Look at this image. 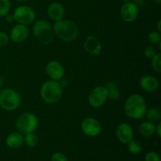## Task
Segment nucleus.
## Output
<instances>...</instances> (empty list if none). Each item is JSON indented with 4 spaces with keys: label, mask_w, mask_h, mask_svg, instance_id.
<instances>
[{
    "label": "nucleus",
    "mask_w": 161,
    "mask_h": 161,
    "mask_svg": "<svg viewBox=\"0 0 161 161\" xmlns=\"http://www.w3.org/2000/svg\"><path fill=\"white\" fill-rule=\"evenodd\" d=\"M51 161H69V159L62 153L57 152L52 155Z\"/></svg>",
    "instance_id": "cd10ccee"
},
{
    "label": "nucleus",
    "mask_w": 161,
    "mask_h": 161,
    "mask_svg": "<svg viewBox=\"0 0 161 161\" xmlns=\"http://www.w3.org/2000/svg\"><path fill=\"white\" fill-rule=\"evenodd\" d=\"M161 20H159L158 22H157V30H158L159 32H161Z\"/></svg>",
    "instance_id": "2f4dec72"
},
{
    "label": "nucleus",
    "mask_w": 161,
    "mask_h": 161,
    "mask_svg": "<svg viewBox=\"0 0 161 161\" xmlns=\"http://www.w3.org/2000/svg\"><path fill=\"white\" fill-rule=\"evenodd\" d=\"M145 115L146 116L148 120L151 122H157V121H160L161 119L160 110L157 107H153L149 110H146Z\"/></svg>",
    "instance_id": "aec40b11"
},
{
    "label": "nucleus",
    "mask_w": 161,
    "mask_h": 161,
    "mask_svg": "<svg viewBox=\"0 0 161 161\" xmlns=\"http://www.w3.org/2000/svg\"><path fill=\"white\" fill-rule=\"evenodd\" d=\"M156 133L159 138L161 137V123H159L157 125H156Z\"/></svg>",
    "instance_id": "c756f323"
},
{
    "label": "nucleus",
    "mask_w": 161,
    "mask_h": 161,
    "mask_svg": "<svg viewBox=\"0 0 161 161\" xmlns=\"http://www.w3.org/2000/svg\"><path fill=\"white\" fill-rule=\"evenodd\" d=\"M154 2H155L156 3H157V4L158 5H160V3H161V0H153Z\"/></svg>",
    "instance_id": "473e14b6"
},
{
    "label": "nucleus",
    "mask_w": 161,
    "mask_h": 161,
    "mask_svg": "<svg viewBox=\"0 0 161 161\" xmlns=\"http://www.w3.org/2000/svg\"><path fill=\"white\" fill-rule=\"evenodd\" d=\"M24 143L23 135L17 132H12L7 135L6 138V144L10 149H17Z\"/></svg>",
    "instance_id": "f3484780"
},
{
    "label": "nucleus",
    "mask_w": 161,
    "mask_h": 161,
    "mask_svg": "<svg viewBox=\"0 0 161 161\" xmlns=\"http://www.w3.org/2000/svg\"><path fill=\"white\" fill-rule=\"evenodd\" d=\"M138 7L135 3L127 1L120 9V17L126 22H132L138 17Z\"/></svg>",
    "instance_id": "9d476101"
},
{
    "label": "nucleus",
    "mask_w": 161,
    "mask_h": 161,
    "mask_svg": "<svg viewBox=\"0 0 161 161\" xmlns=\"http://www.w3.org/2000/svg\"><path fill=\"white\" fill-rule=\"evenodd\" d=\"M116 134L118 140L124 144H127L133 139V129L127 123H120L116 127Z\"/></svg>",
    "instance_id": "f8f14e48"
},
{
    "label": "nucleus",
    "mask_w": 161,
    "mask_h": 161,
    "mask_svg": "<svg viewBox=\"0 0 161 161\" xmlns=\"http://www.w3.org/2000/svg\"><path fill=\"white\" fill-rule=\"evenodd\" d=\"M14 17L15 21L21 25H29L35 19V11L28 6H18L14 10Z\"/></svg>",
    "instance_id": "6e6552de"
},
{
    "label": "nucleus",
    "mask_w": 161,
    "mask_h": 161,
    "mask_svg": "<svg viewBox=\"0 0 161 161\" xmlns=\"http://www.w3.org/2000/svg\"><path fill=\"white\" fill-rule=\"evenodd\" d=\"M64 8L62 4L58 2L50 3V6L47 9V14L51 20H54L55 22L58 20H62L64 16Z\"/></svg>",
    "instance_id": "dca6fc26"
},
{
    "label": "nucleus",
    "mask_w": 161,
    "mask_h": 161,
    "mask_svg": "<svg viewBox=\"0 0 161 161\" xmlns=\"http://www.w3.org/2000/svg\"><path fill=\"white\" fill-rule=\"evenodd\" d=\"M38 142L39 138L36 134H34V132L27 134L25 135V137H24V142L28 147H35L38 144Z\"/></svg>",
    "instance_id": "4be33fe9"
},
{
    "label": "nucleus",
    "mask_w": 161,
    "mask_h": 161,
    "mask_svg": "<svg viewBox=\"0 0 161 161\" xmlns=\"http://www.w3.org/2000/svg\"><path fill=\"white\" fill-rule=\"evenodd\" d=\"M145 161H160V157L157 153L151 151L146 153L145 157Z\"/></svg>",
    "instance_id": "bb28decb"
},
{
    "label": "nucleus",
    "mask_w": 161,
    "mask_h": 161,
    "mask_svg": "<svg viewBox=\"0 0 161 161\" xmlns=\"http://www.w3.org/2000/svg\"><path fill=\"white\" fill-rule=\"evenodd\" d=\"M32 31L38 41L43 45H49L53 41V28L47 20H37L33 25Z\"/></svg>",
    "instance_id": "20e7f679"
},
{
    "label": "nucleus",
    "mask_w": 161,
    "mask_h": 161,
    "mask_svg": "<svg viewBox=\"0 0 161 161\" xmlns=\"http://www.w3.org/2000/svg\"><path fill=\"white\" fill-rule=\"evenodd\" d=\"M16 1L19 2V3H23V2H25V1H27V0H16Z\"/></svg>",
    "instance_id": "f704fd0d"
},
{
    "label": "nucleus",
    "mask_w": 161,
    "mask_h": 161,
    "mask_svg": "<svg viewBox=\"0 0 161 161\" xmlns=\"http://www.w3.org/2000/svg\"><path fill=\"white\" fill-rule=\"evenodd\" d=\"M85 50L93 56H99L102 51L100 40L94 36H89L83 43Z\"/></svg>",
    "instance_id": "4468645a"
},
{
    "label": "nucleus",
    "mask_w": 161,
    "mask_h": 161,
    "mask_svg": "<svg viewBox=\"0 0 161 161\" xmlns=\"http://www.w3.org/2000/svg\"><path fill=\"white\" fill-rule=\"evenodd\" d=\"M107 93H108V98H110L111 100H116L119 97V91L117 87V85L115 82L110 81L107 83L106 85Z\"/></svg>",
    "instance_id": "6ab92c4d"
},
{
    "label": "nucleus",
    "mask_w": 161,
    "mask_h": 161,
    "mask_svg": "<svg viewBox=\"0 0 161 161\" xmlns=\"http://www.w3.org/2000/svg\"><path fill=\"white\" fill-rule=\"evenodd\" d=\"M6 22H8V23H13V22L15 21L14 15H6Z\"/></svg>",
    "instance_id": "7c9ffc66"
},
{
    "label": "nucleus",
    "mask_w": 161,
    "mask_h": 161,
    "mask_svg": "<svg viewBox=\"0 0 161 161\" xmlns=\"http://www.w3.org/2000/svg\"><path fill=\"white\" fill-rule=\"evenodd\" d=\"M62 85L57 80H48L41 86L40 96L48 104L58 103L62 97Z\"/></svg>",
    "instance_id": "7ed1b4c3"
},
{
    "label": "nucleus",
    "mask_w": 161,
    "mask_h": 161,
    "mask_svg": "<svg viewBox=\"0 0 161 161\" xmlns=\"http://www.w3.org/2000/svg\"><path fill=\"white\" fill-rule=\"evenodd\" d=\"M11 8V3L9 0H0V16H6L9 14Z\"/></svg>",
    "instance_id": "5701e85b"
},
{
    "label": "nucleus",
    "mask_w": 161,
    "mask_h": 161,
    "mask_svg": "<svg viewBox=\"0 0 161 161\" xmlns=\"http://www.w3.org/2000/svg\"><path fill=\"white\" fill-rule=\"evenodd\" d=\"M147 110L144 97L138 94L129 96L124 104V112L129 118L140 119L145 116Z\"/></svg>",
    "instance_id": "f257e3e1"
},
{
    "label": "nucleus",
    "mask_w": 161,
    "mask_h": 161,
    "mask_svg": "<svg viewBox=\"0 0 161 161\" xmlns=\"http://www.w3.org/2000/svg\"><path fill=\"white\" fill-rule=\"evenodd\" d=\"M9 41V36L4 31H0V47L6 45Z\"/></svg>",
    "instance_id": "c85d7f7f"
},
{
    "label": "nucleus",
    "mask_w": 161,
    "mask_h": 161,
    "mask_svg": "<svg viewBox=\"0 0 161 161\" xmlns=\"http://www.w3.org/2000/svg\"><path fill=\"white\" fill-rule=\"evenodd\" d=\"M39 125L38 117L31 113H24L20 114L16 121V128L21 135L34 132Z\"/></svg>",
    "instance_id": "39448f33"
},
{
    "label": "nucleus",
    "mask_w": 161,
    "mask_h": 161,
    "mask_svg": "<svg viewBox=\"0 0 161 161\" xmlns=\"http://www.w3.org/2000/svg\"><path fill=\"white\" fill-rule=\"evenodd\" d=\"M151 65H152L153 69L157 72H161V53H157L155 57L152 58L151 61Z\"/></svg>",
    "instance_id": "b1692460"
},
{
    "label": "nucleus",
    "mask_w": 161,
    "mask_h": 161,
    "mask_svg": "<svg viewBox=\"0 0 161 161\" xmlns=\"http://www.w3.org/2000/svg\"><path fill=\"white\" fill-rule=\"evenodd\" d=\"M21 97L14 89H3L0 91V108L6 111H12L20 106Z\"/></svg>",
    "instance_id": "423d86ee"
},
{
    "label": "nucleus",
    "mask_w": 161,
    "mask_h": 161,
    "mask_svg": "<svg viewBox=\"0 0 161 161\" xmlns=\"http://www.w3.org/2000/svg\"><path fill=\"white\" fill-rule=\"evenodd\" d=\"M53 31L60 39L65 42L75 40L79 35V28L76 24L69 20H61L55 22Z\"/></svg>",
    "instance_id": "f03ea898"
},
{
    "label": "nucleus",
    "mask_w": 161,
    "mask_h": 161,
    "mask_svg": "<svg viewBox=\"0 0 161 161\" xmlns=\"http://www.w3.org/2000/svg\"><path fill=\"white\" fill-rule=\"evenodd\" d=\"M127 149L132 154H139L142 151V146L140 142L132 139L127 143Z\"/></svg>",
    "instance_id": "412c9836"
},
{
    "label": "nucleus",
    "mask_w": 161,
    "mask_h": 161,
    "mask_svg": "<svg viewBox=\"0 0 161 161\" xmlns=\"http://www.w3.org/2000/svg\"><path fill=\"white\" fill-rule=\"evenodd\" d=\"M139 132L142 136L151 137L156 133V124L151 121H145L139 126Z\"/></svg>",
    "instance_id": "a211bd4d"
},
{
    "label": "nucleus",
    "mask_w": 161,
    "mask_h": 161,
    "mask_svg": "<svg viewBox=\"0 0 161 161\" xmlns=\"http://www.w3.org/2000/svg\"><path fill=\"white\" fill-rule=\"evenodd\" d=\"M46 72L51 80L58 81L64 77V69L59 61H50L46 66Z\"/></svg>",
    "instance_id": "9b49d317"
},
{
    "label": "nucleus",
    "mask_w": 161,
    "mask_h": 161,
    "mask_svg": "<svg viewBox=\"0 0 161 161\" xmlns=\"http://www.w3.org/2000/svg\"><path fill=\"white\" fill-rule=\"evenodd\" d=\"M157 52L156 50V49L154 48L152 46H149V47H146L144 50V55L146 58H149V59H152L153 57H155V55L157 54Z\"/></svg>",
    "instance_id": "a878e982"
},
{
    "label": "nucleus",
    "mask_w": 161,
    "mask_h": 161,
    "mask_svg": "<svg viewBox=\"0 0 161 161\" xmlns=\"http://www.w3.org/2000/svg\"><path fill=\"white\" fill-rule=\"evenodd\" d=\"M3 79L0 77V87H1L2 86H3Z\"/></svg>",
    "instance_id": "72a5a7b5"
},
{
    "label": "nucleus",
    "mask_w": 161,
    "mask_h": 161,
    "mask_svg": "<svg viewBox=\"0 0 161 161\" xmlns=\"http://www.w3.org/2000/svg\"><path fill=\"white\" fill-rule=\"evenodd\" d=\"M160 86V83L157 78L152 75H144L140 80V86L143 91L146 92H155Z\"/></svg>",
    "instance_id": "2eb2a0df"
},
{
    "label": "nucleus",
    "mask_w": 161,
    "mask_h": 161,
    "mask_svg": "<svg viewBox=\"0 0 161 161\" xmlns=\"http://www.w3.org/2000/svg\"><path fill=\"white\" fill-rule=\"evenodd\" d=\"M148 40L150 43L153 44V45H157L161 42V36L160 33L159 31H151L149 35H148Z\"/></svg>",
    "instance_id": "393cba45"
},
{
    "label": "nucleus",
    "mask_w": 161,
    "mask_h": 161,
    "mask_svg": "<svg viewBox=\"0 0 161 161\" xmlns=\"http://www.w3.org/2000/svg\"><path fill=\"white\" fill-rule=\"evenodd\" d=\"M82 131L89 137H95L102 131V124L97 119L86 117L81 123Z\"/></svg>",
    "instance_id": "1a4fd4ad"
},
{
    "label": "nucleus",
    "mask_w": 161,
    "mask_h": 161,
    "mask_svg": "<svg viewBox=\"0 0 161 161\" xmlns=\"http://www.w3.org/2000/svg\"><path fill=\"white\" fill-rule=\"evenodd\" d=\"M108 99V93L105 86H99L94 87L91 91L88 97L89 104L94 108L102 106Z\"/></svg>",
    "instance_id": "0eeeda50"
},
{
    "label": "nucleus",
    "mask_w": 161,
    "mask_h": 161,
    "mask_svg": "<svg viewBox=\"0 0 161 161\" xmlns=\"http://www.w3.org/2000/svg\"><path fill=\"white\" fill-rule=\"evenodd\" d=\"M29 35V30L27 25L17 24L11 29L9 38L12 41L17 43L23 42L27 39Z\"/></svg>",
    "instance_id": "ddd939ff"
}]
</instances>
